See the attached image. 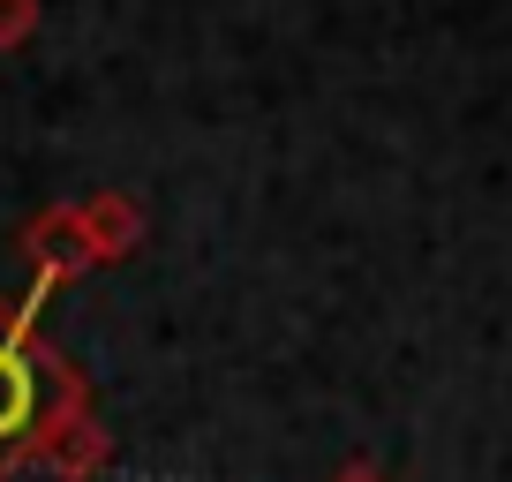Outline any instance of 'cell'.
Wrapping results in <instances>:
<instances>
[{"label":"cell","instance_id":"1","mask_svg":"<svg viewBox=\"0 0 512 482\" xmlns=\"http://www.w3.org/2000/svg\"><path fill=\"white\" fill-rule=\"evenodd\" d=\"M46 287L0 294V482L23 475L68 407L91 400L83 370L46 339Z\"/></svg>","mask_w":512,"mask_h":482},{"label":"cell","instance_id":"2","mask_svg":"<svg viewBox=\"0 0 512 482\" xmlns=\"http://www.w3.org/2000/svg\"><path fill=\"white\" fill-rule=\"evenodd\" d=\"M23 264H31V287L61 294L83 272H98V249L83 234V204H46L23 219Z\"/></svg>","mask_w":512,"mask_h":482},{"label":"cell","instance_id":"3","mask_svg":"<svg viewBox=\"0 0 512 482\" xmlns=\"http://www.w3.org/2000/svg\"><path fill=\"white\" fill-rule=\"evenodd\" d=\"M38 475H53V482H98L113 467V430L98 422V407L83 400V407H68L61 422L46 430V445H38Z\"/></svg>","mask_w":512,"mask_h":482},{"label":"cell","instance_id":"4","mask_svg":"<svg viewBox=\"0 0 512 482\" xmlns=\"http://www.w3.org/2000/svg\"><path fill=\"white\" fill-rule=\"evenodd\" d=\"M144 204L128 189H98V196H83V234H91V249H98V264H128L136 249H144Z\"/></svg>","mask_w":512,"mask_h":482},{"label":"cell","instance_id":"5","mask_svg":"<svg viewBox=\"0 0 512 482\" xmlns=\"http://www.w3.org/2000/svg\"><path fill=\"white\" fill-rule=\"evenodd\" d=\"M46 23V0H0V53H23Z\"/></svg>","mask_w":512,"mask_h":482},{"label":"cell","instance_id":"6","mask_svg":"<svg viewBox=\"0 0 512 482\" xmlns=\"http://www.w3.org/2000/svg\"><path fill=\"white\" fill-rule=\"evenodd\" d=\"M332 482H384V475H377V467H369V460H347V467H339Z\"/></svg>","mask_w":512,"mask_h":482}]
</instances>
